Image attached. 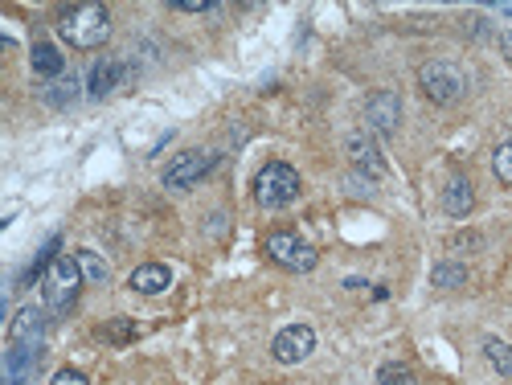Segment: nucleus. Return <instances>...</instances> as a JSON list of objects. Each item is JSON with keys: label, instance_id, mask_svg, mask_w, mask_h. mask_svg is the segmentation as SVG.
<instances>
[{"label": "nucleus", "instance_id": "obj_1", "mask_svg": "<svg viewBox=\"0 0 512 385\" xmlns=\"http://www.w3.org/2000/svg\"><path fill=\"white\" fill-rule=\"evenodd\" d=\"M58 37L74 50H99L111 41V13L103 5H70L58 13Z\"/></svg>", "mask_w": 512, "mask_h": 385}, {"label": "nucleus", "instance_id": "obj_2", "mask_svg": "<svg viewBox=\"0 0 512 385\" xmlns=\"http://www.w3.org/2000/svg\"><path fill=\"white\" fill-rule=\"evenodd\" d=\"M78 287H82V271H78V259H66V254H54L46 275H41V295H46V308L50 312H70L74 299H78Z\"/></svg>", "mask_w": 512, "mask_h": 385}, {"label": "nucleus", "instance_id": "obj_3", "mask_svg": "<svg viewBox=\"0 0 512 385\" xmlns=\"http://www.w3.org/2000/svg\"><path fill=\"white\" fill-rule=\"evenodd\" d=\"M418 87H422V95L431 99V103L451 107V103H459L463 91H467V74H463L459 62L435 58V62H426V66L418 70Z\"/></svg>", "mask_w": 512, "mask_h": 385}, {"label": "nucleus", "instance_id": "obj_4", "mask_svg": "<svg viewBox=\"0 0 512 385\" xmlns=\"http://www.w3.org/2000/svg\"><path fill=\"white\" fill-rule=\"evenodd\" d=\"M300 197V173H295L291 164L283 160H271L259 168V177H254V201L263 209H283Z\"/></svg>", "mask_w": 512, "mask_h": 385}, {"label": "nucleus", "instance_id": "obj_5", "mask_svg": "<svg viewBox=\"0 0 512 385\" xmlns=\"http://www.w3.org/2000/svg\"><path fill=\"white\" fill-rule=\"evenodd\" d=\"M263 254H267L275 267L295 271V275L316 271V263H320L316 246H308L300 234H291V230H275V234H267V238H263Z\"/></svg>", "mask_w": 512, "mask_h": 385}, {"label": "nucleus", "instance_id": "obj_6", "mask_svg": "<svg viewBox=\"0 0 512 385\" xmlns=\"http://www.w3.org/2000/svg\"><path fill=\"white\" fill-rule=\"evenodd\" d=\"M213 168H218V156L189 148V152L173 156V164L164 168V189H189V185H197L201 177H209Z\"/></svg>", "mask_w": 512, "mask_h": 385}, {"label": "nucleus", "instance_id": "obj_7", "mask_svg": "<svg viewBox=\"0 0 512 385\" xmlns=\"http://www.w3.org/2000/svg\"><path fill=\"white\" fill-rule=\"evenodd\" d=\"M271 353H275L279 365H300V361H308L316 353V332L308 324H291V328H283L275 336Z\"/></svg>", "mask_w": 512, "mask_h": 385}, {"label": "nucleus", "instance_id": "obj_8", "mask_svg": "<svg viewBox=\"0 0 512 385\" xmlns=\"http://www.w3.org/2000/svg\"><path fill=\"white\" fill-rule=\"evenodd\" d=\"M365 119H369L373 132L394 136L398 123H402V99H398L394 91H377V95L365 103Z\"/></svg>", "mask_w": 512, "mask_h": 385}, {"label": "nucleus", "instance_id": "obj_9", "mask_svg": "<svg viewBox=\"0 0 512 385\" xmlns=\"http://www.w3.org/2000/svg\"><path fill=\"white\" fill-rule=\"evenodd\" d=\"M345 148H349V156H353V164L361 168V173H369V177H386V160H381V148L373 144L369 132H353Z\"/></svg>", "mask_w": 512, "mask_h": 385}, {"label": "nucleus", "instance_id": "obj_10", "mask_svg": "<svg viewBox=\"0 0 512 385\" xmlns=\"http://www.w3.org/2000/svg\"><path fill=\"white\" fill-rule=\"evenodd\" d=\"M41 332H46V320H41L37 308H21L13 328H9V345H21V349H37L41 345Z\"/></svg>", "mask_w": 512, "mask_h": 385}, {"label": "nucleus", "instance_id": "obj_11", "mask_svg": "<svg viewBox=\"0 0 512 385\" xmlns=\"http://www.w3.org/2000/svg\"><path fill=\"white\" fill-rule=\"evenodd\" d=\"M127 287H132L136 295H160V291L173 287V271H168L164 263H144V267L132 271Z\"/></svg>", "mask_w": 512, "mask_h": 385}, {"label": "nucleus", "instance_id": "obj_12", "mask_svg": "<svg viewBox=\"0 0 512 385\" xmlns=\"http://www.w3.org/2000/svg\"><path fill=\"white\" fill-rule=\"evenodd\" d=\"M443 209L451 218H467V213L476 209V193H472V181L467 177H451L447 189H443Z\"/></svg>", "mask_w": 512, "mask_h": 385}, {"label": "nucleus", "instance_id": "obj_13", "mask_svg": "<svg viewBox=\"0 0 512 385\" xmlns=\"http://www.w3.org/2000/svg\"><path fill=\"white\" fill-rule=\"evenodd\" d=\"M127 74V66L123 62H115V58H99V66L91 70V99H107L115 87H119V78Z\"/></svg>", "mask_w": 512, "mask_h": 385}, {"label": "nucleus", "instance_id": "obj_14", "mask_svg": "<svg viewBox=\"0 0 512 385\" xmlns=\"http://www.w3.org/2000/svg\"><path fill=\"white\" fill-rule=\"evenodd\" d=\"M33 70H37L41 78H58V74H66V58H62V50L50 46V41H37V46H33Z\"/></svg>", "mask_w": 512, "mask_h": 385}, {"label": "nucleus", "instance_id": "obj_15", "mask_svg": "<svg viewBox=\"0 0 512 385\" xmlns=\"http://www.w3.org/2000/svg\"><path fill=\"white\" fill-rule=\"evenodd\" d=\"M74 259H78V271H82V279H87V283H95V287H103L107 279H111V267L99 259V254L95 250H78L74 254Z\"/></svg>", "mask_w": 512, "mask_h": 385}, {"label": "nucleus", "instance_id": "obj_16", "mask_svg": "<svg viewBox=\"0 0 512 385\" xmlns=\"http://www.w3.org/2000/svg\"><path fill=\"white\" fill-rule=\"evenodd\" d=\"M484 357L500 377H512V345H504V340H484Z\"/></svg>", "mask_w": 512, "mask_h": 385}, {"label": "nucleus", "instance_id": "obj_17", "mask_svg": "<svg viewBox=\"0 0 512 385\" xmlns=\"http://www.w3.org/2000/svg\"><path fill=\"white\" fill-rule=\"evenodd\" d=\"M492 173L504 189H512V140H504L496 152H492Z\"/></svg>", "mask_w": 512, "mask_h": 385}, {"label": "nucleus", "instance_id": "obj_18", "mask_svg": "<svg viewBox=\"0 0 512 385\" xmlns=\"http://www.w3.org/2000/svg\"><path fill=\"white\" fill-rule=\"evenodd\" d=\"M431 283H435V287H447V291H451V287H463V283H467V267H459V263H439V267L431 271Z\"/></svg>", "mask_w": 512, "mask_h": 385}, {"label": "nucleus", "instance_id": "obj_19", "mask_svg": "<svg viewBox=\"0 0 512 385\" xmlns=\"http://www.w3.org/2000/svg\"><path fill=\"white\" fill-rule=\"evenodd\" d=\"M46 103H50V107H70V103H78V78L66 74V82H54V87L46 91Z\"/></svg>", "mask_w": 512, "mask_h": 385}, {"label": "nucleus", "instance_id": "obj_20", "mask_svg": "<svg viewBox=\"0 0 512 385\" xmlns=\"http://www.w3.org/2000/svg\"><path fill=\"white\" fill-rule=\"evenodd\" d=\"M377 385H418L414 373L406 365H381L377 369Z\"/></svg>", "mask_w": 512, "mask_h": 385}, {"label": "nucleus", "instance_id": "obj_21", "mask_svg": "<svg viewBox=\"0 0 512 385\" xmlns=\"http://www.w3.org/2000/svg\"><path fill=\"white\" fill-rule=\"evenodd\" d=\"M99 336L103 340H132L136 336V324L132 320H111L107 328H99Z\"/></svg>", "mask_w": 512, "mask_h": 385}, {"label": "nucleus", "instance_id": "obj_22", "mask_svg": "<svg viewBox=\"0 0 512 385\" xmlns=\"http://www.w3.org/2000/svg\"><path fill=\"white\" fill-rule=\"evenodd\" d=\"M50 385H91V381H87V373H78V369H58Z\"/></svg>", "mask_w": 512, "mask_h": 385}, {"label": "nucleus", "instance_id": "obj_23", "mask_svg": "<svg viewBox=\"0 0 512 385\" xmlns=\"http://www.w3.org/2000/svg\"><path fill=\"white\" fill-rule=\"evenodd\" d=\"M168 9H177V13H209L213 5H209V0H173Z\"/></svg>", "mask_w": 512, "mask_h": 385}, {"label": "nucleus", "instance_id": "obj_24", "mask_svg": "<svg viewBox=\"0 0 512 385\" xmlns=\"http://www.w3.org/2000/svg\"><path fill=\"white\" fill-rule=\"evenodd\" d=\"M500 50H504V58L512 62V33H500Z\"/></svg>", "mask_w": 512, "mask_h": 385}, {"label": "nucleus", "instance_id": "obj_25", "mask_svg": "<svg viewBox=\"0 0 512 385\" xmlns=\"http://www.w3.org/2000/svg\"><path fill=\"white\" fill-rule=\"evenodd\" d=\"M500 13H504V17H512V5H500Z\"/></svg>", "mask_w": 512, "mask_h": 385}]
</instances>
